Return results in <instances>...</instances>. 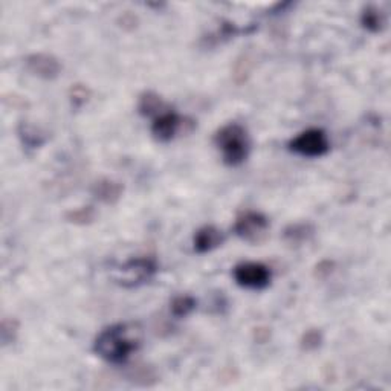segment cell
<instances>
[{
  "mask_svg": "<svg viewBox=\"0 0 391 391\" xmlns=\"http://www.w3.org/2000/svg\"><path fill=\"white\" fill-rule=\"evenodd\" d=\"M288 149L303 158H321L330 150V141L324 130L307 129L290 139Z\"/></svg>",
  "mask_w": 391,
  "mask_h": 391,
  "instance_id": "obj_4",
  "label": "cell"
},
{
  "mask_svg": "<svg viewBox=\"0 0 391 391\" xmlns=\"http://www.w3.org/2000/svg\"><path fill=\"white\" fill-rule=\"evenodd\" d=\"M158 272V262L153 257H135L115 271V282L125 289L139 288L149 283Z\"/></svg>",
  "mask_w": 391,
  "mask_h": 391,
  "instance_id": "obj_3",
  "label": "cell"
},
{
  "mask_svg": "<svg viewBox=\"0 0 391 391\" xmlns=\"http://www.w3.org/2000/svg\"><path fill=\"white\" fill-rule=\"evenodd\" d=\"M332 268H333V263H332V262H323V263H319L318 266H317V274H318V277H323V274L329 275L330 272H332Z\"/></svg>",
  "mask_w": 391,
  "mask_h": 391,
  "instance_id": "obj_20",
  "label": "cell"
},
{
  "mask_svg": "<svg viewBox=\"0 0 391 391\" xmlns=\"http://www.w3.org/2000/svg\"><path fill=\"white\" fill-rule=\"evenodd\" d=\"M269 229V220L258 211H246L240 214L234 223L237 237L249 243H258L264 239Z\"/></svg>",
  "mask_w": 391,
  "mask_h": 391,
  "instance_id": "obj_6",
  "label": "cell"
},
{
  "mask_svg": "<svg viewBox=\"0 0 391 391\" xmlns=\"http://www.w3.org/2000/svg\"><path fill=\"white\" fill-rule=\"evenodd\" d=\"M167 109L169 107H167V104L162 101V98L155 92H144L139 96L138 110L142 116H158Z\"/></svg>",
  "mask_w": 391,
  "mask_h": 391,
  "instance_id": "obj_11",
  "label": "cell"
},
{
  "mask_svg": "<svg viewBox=\"0 0 391 391\" xmlns=\"http://www.w3.org/2000/svg\"><path fill=\"white\" fill-rule=\"evenodd\" d=\"M235 283L244 289L262 290L266 289L272 280L271 269L263 263L246 262L237 264L233 271Z\"/></svg>",
  "mask_w": 391,
  "mask_h": 391,
  "instance_id": "obj_5",
  "label": "cell"
},
{
  "mask_svg": "<svg viewBox=\"0 0 391 391\" xmlns=\"http://www.w3.org/2000/svg\"><path fill=\"white\" fill-rule=\"evenodd\" d=\"M180 124H182V118L174 110L167 109L155 116L151 124V134L160 142H170L179 131Z\"/></svg>",
  "mask_w": 391,
  "mask_h": 391,
  "instance_id": "obj_8",
  "label": "cell"
},
{
  "mask_svg": "<svg viewBox=\"0 0 391 391\" xmlns=\"http://www.w3.org/2000/svg\"><path fill=\"white\" fill-rule=\"evenodd\" d=\"M139 346L141 337L127 324H114L98 333L94 342V352L109 364L123 366L130 359Z\"/></svg>",
  "mask_w": 391,
  "mask_h": 391,
  "instance_id": "obj_1",
  "label": "cell"
},
{
  "mask_svg": "<svg viewBox=\"0 0 391 391\" xmlns=\"http://www.w3.org/2000/svg\"><path fill=\"white\" fill-rule=\"evenodd\" d=\"M321 344H323V333L318 329H310L304 332L302 341H299V346H302L304 352L317 350V348L321 347Z\"/></svg>",
  "mask_w": 391,
  "mask_h": 391,
  "instance_id": "obj_17",
  "label": "cell"
},
{
  "mask_svg": "<svg viewBox=\"0 0 391 391\" xmlns=\"http://www.w3.org/2000/svg\"><path fill=\"white\" fill-rule=\"evenodd\" d=\"M19 332V323L16 319H3L2 323V341L3 346H8L16 341Z\"/></svg>",
  "mask_w": 391,
  "mask_h": 391,
  "instance_id": "obj_19",
  "label": "cell"
},
{
  "mask_svg": "<svg viewBox=\"0 0 391 391\" xmlns=\"http://www.w3.org/2000/svg\"><path fill=\"white\" fill-rule=\"evenodd\" d=\"M313 231H315V229H313V226L309 225V223H293V225H289L284 229L283 237L292 244H299L309 240Z\"/></svg>",
  "mask_w": 391,
  "mask_h": 391,
  "instance_id": "obj_14",
  "label": "cell"
},
{
  "mask_svg": "<svg viewBox=\"0 0 391 391\" xmlns=\"http://www.w3.org/2000/svg\"><path fill=\"white\" fill-rule=\"evenodd\" d=\"M90 96V90L83 85H74L69 90V98L74 109H81L87 103Z\"/></svg>",
  "mask_w": 391,
  "mask_h": 391,
  "instance_id": "obj_18",
  "label": "cell"
},
{
  "mask_svg": "<svg viewBox=\"0 0 391 391\" xmlns=\"http://www.w3.org/2000/svg\"><path fill=\"white\" fill-rule=\"evenodd\" d=\"M124 187L114 179L103 178L92 185V194L95 198L106 205H114L121 199Z\"/></svg>",
  "mask_w": 391,
  "mask_h": 391,
  "instance_id": "obj_10",
  "label": "cell"
},
{
  "mask_svg": "<svg viewBox=\"0 0 391 391\" xmlns=\"http://www.w3.org/2000/svg\"><path fill=\"white\" fill-rule=\"evenodd\" d=\"M361 25L370 32H381L385 26V17L374 5H367L361 12Z\"/></svg>",
  "mask_w": 391,
  "mask_h": 391,
  "instance_id": "obj_12",
  "label": "cell"
},
{
  "mask_svg": "<svg viewBox=\"0 0 391 391\" xmlns=\"http://www.w3.org/2000/svg\"><path fill=\"white\" fill-rule=\"evenodd\" d=\"M214 144L222 153L223 162L229 167L242 165L251 151L248 131L239 123H229L215 131Z\"/></svg>",
  "mask_w": 391,
  "mask_h": 391,
  "instance_id": "obj_2",
  "label": "cell"
},
{
  "mask_svg": "<svg viewBox=\"0 0 391 391\" xmlns=\"http://www.w3.org/2000/svg\"><path fill=\"white\" fill-rule=\"evenodd\" d=\"M198 307V299L191 295H179L173 298L170 304V310L173 317L176 318H187L190 313Z\"/></svg>",
  "mask_w": 391,
  "mask_h": 391,
  "instance_id": "obj_15",
  "label": "cell"
},
{
  "mask_svg": "<svg viewBox=\"0 0 391 391\" xmlns=\"http://www.w3.org/2000/svg\"><path fill=\"white\" fill-rule=\"evenodd\" d=\"M19 136L22 139V142L26 147H30V149H39V147L43 145L46 141V138L43 134H41L40 129L28 123H20Z\"/></svg>",
  "mask_w": 391,
  "mask_h": 391,
  "instance_id": "obj_13",
  "label": "cell"
},
{
  "mask_svg": "<svg viewBox=\"0 0 391 391\" xmlns=\"http://www.w3.org/2000/svg\"><path fill=\"white\" fill-rule=\"evenodd\" d=\"M26 69L41 80H55L61 74V63L51 54L39 52L26 57Z\"/></svg>",
  "mask_w": 391,
  "mask_h": 391,
  "instance_id": "obj_7",
  "label": "cell"
},
{
  "mask_svg": "<svg viewBox=\"0 0 391 391\" xmlns=\"http://www.w3.org/2000/svg\"><path fill=\"white\" fill-rule=\"evenodd\" d=\"M223 242H225V234L214 225H207L196 231L193 248L198 254H207L211 253L215 248L222 246Z\"/></svg>",
  "mask_w": 391,
  "mask_h": 391,
  "instance_id": "obj_9",
  "label": "cell"
},
{
  "mask_svg": "<svg viewBox=\"0 0 391 391\" xmlns=\"http://www.w3.org/2000/svg\"><path fill=\"white\" fill-rule=\"evenodd\" d=\"M95 215L96 213L92 207H81V208H75V209H71V211H67L65 218L69 223H74V225L86 226L95 220Z\"/></svg>",
  "mask_w": 391,
  "mask_h": 391,
  "instance_id": "obj_16",
  "label": "cell"
}]
</instances>
